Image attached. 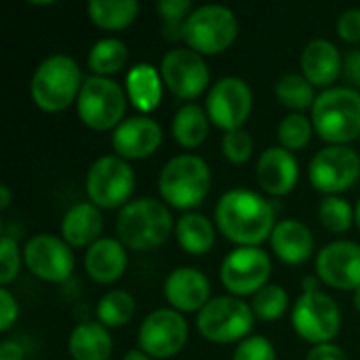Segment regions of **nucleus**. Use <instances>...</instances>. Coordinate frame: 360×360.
<instances>
[{"mask_svg": "<svg viewBox=\"0 0 360 360\" xmlns=\"http://www.w3.org/2000/svg\"><path fill=\"white\" fill-rule=\"evenodd\" d=\"M300 65H302V74L314 86H323V89H329L338 80V76L344 72L342 53L327 38L310 40L302 51Z\"/></svg>", "mask_w": 360, "mask_h": 360, "instance_id": "nucleus-21", "label": "nucleus"}, {"mask_svg": "<svg viewBox=\"0 0 360 360\" xmlns=\"http://www.w3.org/2000/svg\"><path fill=\"white\" fill-rule=\"evenodd\" d=\"M162 76L152 63H137L127 74V97L143 116L154 112L162 99Z\"/></svg>", "mask_w": 360, "mask_h": 360, "instance_id": "nucleus-26", "label": "nucleus"}, {"mask_svg": "<svg viewBox=\"0 0 360 360\" xmlns=\"http://www.w3.org/2000/svg\"><path fill=\"white\" fill-rule=\"evenodd\" d=\"M122 360H152L146 352H141V350H129L124 356H122Z\"/></svg>", "mask_w": 360, "mask_h": 360, "instance_id": "nucleus-46", "label": "nucleus"}, {"mask_svg": "<svg viewBox=\"0 0 360 360\" xmlns=\"http://www.w3.org/2000/svg\"><path fill=\"white\" fill-rule=\"evenodd\" d=\"M293 331L308 344H329L342 329V312L338 302L321 289L302 291L291 310Z\"/></svg>", "mask_w": 360, "mask_h": 360, "instance_id": "nucleus-10", "label": "nucleus"}, {"mask_svg": "<svg viewBox=\"0 0 360 360\" xmlns=\"http://www.w3.org/2000/svg\"><path fill=\"white\" fill-rule=\"evenodd\" d=\"M306 360H348V356H346V352H344L338 344L329 342V344L314 346V348L308 352Z\"/></svg>", "mask_w": 360, "mask_h": 360, "instance_id": "nucleus-42", "label": "nucleus"}, {"mask_svg": "<svg viewBox=\"0 0 360 360\" xmlns=\"http://www.w3.org/2000/svg\"><path fill=\"white\" fill-rule=\"evenodd\" d=\"M165 297L177 312H200L211 302L209 278L196 268H175L165 281Z\"/></svg>", "mask_w": 360, "mask_h": 360, "instance_id": "nucleus-20", "label": "nucleus"}, {"mask_svg": "<svg viewBox=\"0 0 360 360\" xmlns=\"http://www.w3.org/2000/svg\"><path fill=\"white\" fill-rule=\"evenodd\" d=\"M129 257L127 247L118 238L101 236L97 243H93L84 253V270L86 274L101 285H112L118 278H122L127 270Z\"/></svg>", "mask_w": 360, "mask_h": 360, "instance_id": "nucleus-22", "label": "nucleus"}, {"mask_svg": "<svg viewBox=\"0 0 360 360\" xmlns=\"http://www.w3.org/2000/svg\"><path fill=\"white\" fill-rule=\"evenodd\" d=\"M312 133H314L312 118H308V116H304L300 112H293V114L285 116L278 122V129H276V135H278L281 146L285 150H289V152L304 150L310 143Z\"/></svg>", "mask_w": 360, "mask_h": 360, "instance_id": "nucleus-33", "label": "nucleus"}, {"mask_svg": "<svg viewBox=\"0 0 360 360\" xmlns=\"http://www.w3.org/2000/svg\"><path fill=\"white\" fill-rule=\"evenodd\" d=\"M253 314L259 321H278L289 308V293L281 285H266L253 295Z\"/></svg>", "mask_w": 360, "mask_h": 360, "instance_id": "nucleus-34", "label": "nucleus"}, {"mask_svg": "<svg viewBox=\"0 0 360 360\" xmlns=\"http://www.w3.org/2000/svg\"><path fill=\"white\" fill-rule=\"evenodd\" d=\"M232 360H276V350L264 335H249L236 346Z\"/></svg>", "mask_w": 360, "mask_h": 360, "instance_id": "nucleus-39", "label": "nucleus"}, {"mask_svg": "<svg viewBox=\"0 0 360 360\" xmlns=\"http://www.w3.org/2000/svg\"><path fill=\"white\" fill-rule=\"evenodd\" d=\"M238 36V19L224 4H202L194 8L184 25L186 46L205 55L224 53Z\"/></svg>", "mask_w": 360, "mask_h": 360, "instance_id": "nucleus-8", "label": "nucleus"}, {"mask_svg": "<svg viewBox=\"0 0 360 360\" xmlns=\"http://www.w3.org/2000/svg\"><path fill=\"white\" fill-rule=\"evenodd\" d=\"M127 91L112 78L86 76L76 99V112L82 124L93 131H114L127 112Z\"/></svg>", "mask_w": 360, "mask_h": 360, "instance_id": "nucleus-6", "label": "nucleus"}, {"mask_svg": "<svg viewBox=\"0 0 360 360\" xmlns=\"http://www.w3.org/2000/svg\"><path fill=\"white\" fill-rule=\"evenodd\" d=\"M86 196L99 209H122L135 190V171L118 154L99 156L86 171Z\"/></svg>", "mask_w": 360, "mask_h": 360, "instance_id": "nucleus-9", "label": "nucleus"}, {"mask_svg": "<svg viewBox=\"0 0 360 360\" xmlns=\"http://www.w3.org/2000/svg\"><path fill=\"white\" fill-rule=\"evenodd\" d=\"M91 21L101 30H124L139 13L137 0H91L86 4Z\"/></svg>", "mask_w": 360, "mask_h": 360, "instance_id": "nucleus-29", "label": "nucleus"}, {"mask_svg": "<svg viewBox=\"0 0 360 360\" xmlns=\"http://www.w3.org/2000/svg\"><path fill=\"white\" fill-rule=\"evenodd\" d=\"M319 219L329 232L342 234V232H348L352 228L354 209L342 196H325L319 205Z\"/></svg>", "mask_w": 360, "mask_h": 360, "instance_id": "nucleus-35", "label": "nucleus"}, {"mask_svg": "<svg viewBox=\"0 0 360 360\" xmlns=\"http://www.w3.org/2000/svg\"><path fill=\"white\" fill-rule=\"evenodd\" d=\"M209 116L198 103H184L171 122V133L181 148H198L209 135Z\"/></svg>", "mask_w": 360, "mask_h": 360, "instance_id": "nucleus-28", "label": "nucleus"}, {"mask_svg": "<svg viewBox=\"0 0 360 360\" xmlns=\"http://www.w3.org/2000/svg\"><path fill=\"white\" fill-rule=\"evenodd\" d=\"M23 251H19V245L13 236L0 238V285L6 287L11 281L17 278L21 268Z\"/></svg>", "mask_w": 360, "mask_h": 360, "instance_id": "nucleus-38", "label": "nucleus"}, {"mask_svg": "<svg viewBox=\"0 0 360 360\" xmlns=\"http://www.w3.org/2000/svg\"><path fill=\"white\" fill-rule=\"evenodd\" d=\"M274 93L276 99L295 112H304V110H312L316 95H314V84L304 76V74H285L276 80L274 84Z\"/></svg>", "mask_w": 360, "mask_h": 360, "instance_id": "nucleus-32", "label": "nucleus"}, {"mask_svg": "<svg viewBox=\"0 0 360 360\" xmlns=\"http://www.w3.org/2000/svg\"><path fill=\"white\" fill-rule=\"evenodd\" d=\"M314 131L329 146H346L360 135V93L352 86H329L312 105Z\"/></svg>", "mask_w": 360, "mask_h": 360, "instance_id": "nucleus-3", "label": "nucleus"}, {"mask_svg": "<svg viewBox=\"0 0 360 360\" xmlns=\"http://www.w3.org/2000/svg\"><path fill=\"white\" fill-rule=\"evenodd\" d=\"M215 226L238 247H259L276 228L274 207L253 190L234 188L215 205Z\"/></svg>", "mask_w": 360, "mask_h": 360, "instance_id": "nucleus-1", "label": "nucleus"}, {"mask_svg": "<svg viewBox=\"0 0 360 360\" xmlns=\"http://www.w3.org/2000/svg\"><path fill=\"white\" fill-rule=\"evenodd\" d=\"M270 274L272 262L262 247H236L224 257L219 268L221 285L234 297L255 295L268 285Z\"/></svg>", "mask_w": 360, "mask_h": 360, "instance_id": "nucleus-11", "label": "nucleus"}, {"mask_svg": "<svg viewBox=\"0 0 360 360\" xmlns=\"http://www.w3.org/2000/svg\"><path fill=\"white\" fill-rule=\"evenodd\" d=\"M253 137L245 129L228 131L221 137V154L226 156L228 162L232 165H243L253 156Z\"/></svg>", "mask_w": 360, "mask_h": 360, "instance_id": "nucleus-37", "label": "nucleus"}, {"mask_svg": "<svg viewBox=\"0 0 360 360\" xmlns=\"http://www.w3.org/2000/svg\"><path fill=\"white\" fill-rule=\"evenodd\" d=\"M253 110V91L247 80L238 76L219 78L207 93L205 112L209 120L221 131L243 129Z\"/></svg>", "mask_w": 360, "mask_h": 360, "instance_id": "nucleus-12", "label": "nucleus"}, {"mask_svg": "<svg viewBox=\"0 0 360 360\" xmlns=\"http://www.w3.org/2000/svg\"><path fill=\"white\" fill-rule=\"evenodd\" d=\"M270 247L281 262L289 266H300L312 257L314 236H312V230L304 221L283 219L276 224L270 236Z\"/></svg>", "mask_w": 360, "mask_h": 360, "instance_id": "nucleus-23", "label": "nucleus"}, {"mask_svg": "<svg viewBox=\"0 0 360 360\" xmlns=\"http://www.w3.org/2000/svg\"><path fill=\"white\" fill-rule=\"evenodd\" d=\"M103 230V217L93 202H76L61 217V238L72 249H89Z\"/></svg>", "mask_w": 360, "mask_h": 360, "instance_id": "nucleus-24", "label": "nucleus"}, {"mask_svg": "<svg viewBox=\"0 0 360 360\" xmlns=\"http://www.w3.org/2000/svg\"><path fill=\"white\" fill-rule=\"evenodd\" d=\"M354 221H356V226H359L360 230V200L356 202V209H354Z\"/></svg>", "mask_w": 360, "mask_h": 360, "instance_id": "nucleus-47", "label": "nucleus"}, {"mask_svg": "<svg viewBox=\"0 0 360 360\" xmlns=\"http://www.w3.org/2000/svg\"><path fill=\"white\" fill-rule=\"evenodd\" d=\"M338 34L346 42H360V8H348L338 17Z\"/></svg>", "mask_w": 360, "mask_h": 360, "instance_id": "nucleus-40", "label": "nucleus"}, {"mask_svg": "<svg viewBox=\"0 0 360 360\" xmlns=\"http://www.w3.org/2000/svg\"><path fill=\"white\" fill-rule=\"evenodd\" d=\"M175 238L190 255H205L215 245V226L202 213H184L175 221Z\"/></svg>", "mask_w": 360, "mask_h": 360, "instance_id": "nucleus-27", "label": "nucleus"}, {"mask_svg": "<svg viewBox=\"0 0 360 360\" xmlns=\"http://www.w3.org/2000/svg\"><path fill=\"white\" fill-rule=\"evenodd\" d=\"M162 143V127L143 114L124 118L112 131V150L124 160H141L152 156Z\"/></svg>", "mask_w": 360, "mask_h": 360, "instance_id": "nucleus-18", "label": "nucleus"}, {"mask_svg": "<svg viewBox=\"0 0 360 360\" xmlns=\"http://www.w3.org/2000/svg\"><path fill=\"white\" fill-rule=\"evenodd\" d=\"M127 61H129V49L120 38H101L91 46L86 55V65L93 72V76H105V78L118 74L127 65Z\"/></svg>", "mask_w": 360, "mask_h": 360, "instance_id": "nucleus-30", "label": "nucleus"}, {"mask_svg": "<svg viewBox=\"0 0 360 360\" xmlns=\"http://www.w3.org/2000/svg\"><path fill=\"white\" fill-rule=\"evenodd\" d=\"M135 297L124 291V289H112L105 295H101V300L97 302L95 314L97 321L108 327V329H118L124 327L133 321L135 316Z\"/></svg>", "mask_w": 360, "mask_h": 360, "instance_id": "nucleus-31", "label": "nucleus"}, {"mask_svg": "<svg viewBox=\"0 0 360 360\" xmlns=\"http://www.w3.org/2000/svg\"><path fill=\"white\" fill-rule=\"evenodd\" d=\"M25 352L19 342L15 340H4L0 344V360H23Z\"/></svg>", "mask_w": 360, "mask_h": 360, "instance_id": "nucleus-44", "label": "nucleus"}, {"mask_svg": "<svg viewBox=\"0 0 360 360\" xmlns=\"http://www.w3.org/2000/svg\"><path fill=\"white\" fill-rule=\"evenodd\" d=\"M354 308L360 312V287L354 291Z\"/></svg>", "mask_w": 360, "mask_h": 360, "instance_id": "nucleus-48", "label": "nucleus"}, {"mask_svg": "<svg viewBox=\"0 0 360 360\" xmlns=\"http://www.w3.org/2000/svg\"><path fill=\"white\" fill-rule=\"evenodd\" d=\"M253 308L234 295L211 297V302L198 312L196 329L211 344H234L243 342L253 331Z\"/></svg>", "mask_w": 360, "mask_h": 360, "instance_id": "nucleus-7", "label": "nucleus"}, {"mask_svg": "<svg viewBox=\"0 0 360 360\" xmlns=\"http://www.w3.org/2000/svg\"><path fill=\"white\" fill-rule=\"evenodd\" d=\"M188 321L173 308H158L150 312L137 333L139 350L150 359H171L188 344Z\"/></svg>", "mask_w": 360, "mask_h": 360, "instance_id": "nucleus-15", "label": "nucleus"}, {"mask_svg": "<svg viewBox=\"0 0 360 360\" xmlns=\"http://www.w3.org/2000/svg\"><path fill=\"white\" fill-rule=\"evenodd\" d=\"M175 230L169 207L158 198H135L127 202L116 219L118 240L133 251H150L165 245Z\"/></svg>", "mask_w": 360, "mask_h": 360, "instance_id": "nucleus-2", "label": "nucleus"}, {"mask_svg": "<svg viewBox=\"0 0 360 360\" xmlns=\"http://www.w3.org/2000/svg\"><path fill=\"white\" fill-rule=\"evenodd\" d=\"M360 177V156L348 146H327L308 165V179L314 190L338 196L352 188Z\"/></svg>", "mask_w": 360, "mask_h": 360, "instance_id": "nucleus-13", "label": "nucleus"}, {"mask_svg": "<svg viewBox=\"0 0 360 360\" xmlns=\"http://www.w3.org/2000/svg\"><path fill=\"white\" fill-rule=\"evenodd\" d=\"M23 264L27 270L46 283H63L72 276V247L55 234H36L23 247Z\"/></svg>", "mask_w": 360, "mask_h": 360, "instance_id": "nucleus-16", "label": "nucleus"}, {"mask_svg": "<svg viewBox=\"0 0 360 360\" xmlns=\"http://www.w3.org/2000/svg\"><path fill=\"white\" fill-rule=\"evenodd\" d=\"M19 316V306L13 293L6 287H0V331L6 333Z\"/></svg>", "mask_w": 360, "mask_h": 360, "instance_id": "nucleus-41", "label": "nucleus"}, {"mask_svg": "<svg viewBox=\"0 0 360 360\" xmlns=\"http://www.w3.org/2000/svg\"><path fill=\"white\" fill-rule=\"evenodd\" d=\"M255 175L264 192L272 196H285L297 186L300 162L293 152L285 150L283 146H272L266 148L257 158Z\"/></svg>", "mask_w": 360, "mask_h": 360, "instance_id": "nucleus-19", "label": "nucleus"}, {"mask_svg": "<svg viewBox=\"0 0 360 360\" xmlns=\"http://www.w3.org/2000/svg\"><path fill=\"white\" fill-rule=\"evenodd\" d=\"M162 19V36L167 40H184V25L194 11L190 0H160L156 4Z\"/></svg>", "mask_w": 360, "mask_h": 360, "instance_id": "nucleus-36", "label": "nucleus"}, {"mask_svg": "<svg viewBox=\"0 0 360 360\" xmlns=\"http://www.w3.org/2000/svg\"><path fill=\"white\" fill-rule=\"evenodd\" d=\"M211 169L196 154H177L169 158L158 175V192L162 200L179 211L196 209L209 194Z\"/></svg>", "mask_w": 360, "mask_h": 360, "instance_id": "nucleus-5", "label": "nucleus"}, {"mask_svg": "<svg viewBox=\"0 0 360 360\" xmlns=\"http://www.w3.org/2000/svg\"><path fill=\"white\" fill-rule=\"evenodd\" d=\"M316 276L338 291L360 287V245L354 240H333L316 253Z\"/></svg>", "mask_w": 360, "mask_h": 360, "instance_id": "nucleus-17", "label": "nucleus"}, {"mask_svg": "<svg viewBox=\"0 0 360 360\" xmlns=\"http://www.w3.org/2000/svg\"><path fill=\"white\" fill-rule=\"evenodd\" d=\"M8 205H11V190L6 184H2L0 186V211H6Z\"/></svg>", "mask_w": 360, "mask_h": 360, "instance_id": "nucleus-45", "label": "nucleus"}, {"mask_svg": "<svg viewBox=\"0 0 360 360\" xmlns=\"http://www.w3.org/2000/svg\"><path fill=\"white\" fill-rule=\"evenodd\" d=\"M160 76L165 86L184 101H192L205 93L211 74L205 57L190 46H175L162 55Z\"/></svg>", "mask_w": 360, "mask_h": 360, "instance_id": "nucleus-14", "label": "nucleus"}, {"mask_svg": "<svg viewBox=\"0 0 360 360\" xmlns=\"http://www.w3.org/2000/svg\"><path fill=\"white\" fill-rule=\"evenodd\" d=\"M82 82V72L76 59L57 53L46 57L34 70L30 80V97L42 112H63L78 99Z\"/></svg>", "mask_w": 360, "mask_h": 360, "instance_id": "nucleus-4", "label": "nucleus"}, {"mask_svg": "<svg viewBox=\"0 0 360 360\" xmlns=\"http://www.w3.org/2000/svg\"><path fill=\"white\" fill-rule=\"evenodd\" d=\"M344 76L350 84L360 86V49L348 51L344 57Z\"/></svg>", "mask_w": 360, "mask_h": 360, "instance_id": "nucleus-43", "label": "nucleus"}, {"mask_svg": "<svg viewBox=\"0 0 360 360\" xmlns=\"http://www.w3.org/2000/svg\"><path fill=\"white\" fill-rule=\"evenodd\" d=\"M112 350V335L99 321L76 325L68 338V352L74 360H108Z\"/></svg>", "mask_w": 360, "mask_h": 360, "instance_id": "nucleus-25", "label": "nucleus"}]
</instances>
